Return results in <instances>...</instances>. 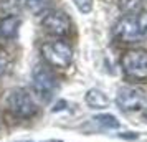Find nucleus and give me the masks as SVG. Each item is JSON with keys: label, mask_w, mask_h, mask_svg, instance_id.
Returning <instances> with one entry per match:
<instances>
[{"label": "nucleus", "mask_w": 147, "mask_h": 142, "mask_svg": "<svg viewBox=\"0 0 147 142\" xmlns=\"http://www.w3.org/2000/svg\"><path fill=\"white\" fill-rule=\"evenodd\" d=\"M121 66L127 79L134 83L147 81V50H129L121 58Z\"/></svg>", "instance_id": "f257e3e1"}, {"label": "nucleus", "mask_w": 147, "mask_h": 142, "mask_svg": "<svg viewBox=\"0 0 147 142\" xmlns=\"http://www.w3.org/2000/svg\"><path fill=\"white\" fill-rule=\"evenodd\" d=\"M41 56L55 68H68L73 61V50L69 43L63 40L47 41L41 45Z\"/></svg>", "instance_id": "f03ea898"}, {"label": "nucleus", "mask_w": 147, "mask_h": 142, "mask_svg": "<svg viewBox=\"0 0 147 142\" xmlns=\"http://www.w3.org/2000/svg\"><path fill=\"white\" fill-rule=\"evenodd\" d=\"M32 86H33V93L36 94V98H40L43 102L50 101L56 88V79L51 69L45 65H36L33 69V76H32Z\"/></svg>", "instance_id": "7ed1b4c3"}, {"label": "nucleus", "mask_w": 147, "mask_h": 142, "mask_svg": "<svg viewBox=\"0 0 147 142\" xmlns=\"http://www.w3.org/2000/svg\"><path fill=\"white\" fill-rule=\"evenodd\" d=\"M7 104H8V109L13 112L17 117H32V116L36 112V104H35L33 98L30 96L27 89H13L10 94H8V99H7Z\"/></svg>", "instance_id": "20e7f679"}, {"label": "nucleus", "mask_w": 147, "mask_h": 142, "mask_svg": "<svg viewBox=\"0 0 147 142\" xmlns=\"http://www.w3.org/2000/svg\"><path fill=\"white\" fill-rule=\"evenodd\" d=\"M41 27L45 28V32L53 36L63 38L69 33L71 22L68 18V15L61 10H48L41 18Z\"/></svg>", "instance_id": "39448f33"}, {"label": "nucleus", "mask_w": 147, "mask_h": 142, "mask_svg": "<svg viewBox=\"0 0 147 142\" xmlns=\"http://www.w3.org/2000/svg\"><path fill=\"white\" fill-rule=\"evenodd\" d=\"M116 102L122 111H137L144 106L146 98H144V93L140 89L132 88V86H124V88L117 89Z\"/></svg>", "instance_id": "423d86ee"}, {"label": "nucleus", "mask_w": 147, "mask_h": 142, "mask_svg": "<svg viewBox=\"0 0 147 142\" xmlns=\"http://www.w3.org/2000/svg\"><path fill=\"white\" fill-rule=\"evenodd\" d=\"M114 33L117 40L124 41V43H132V41L140 40L137 23H136V15H126L124 18H121L114 28Z\"/></svg>", "instance_id": "0eeeda50"}, {"label": "nucleus", "mask_w": 147, "mask_h": 142, "mask_svg": "<svg viewBox=\"0 0 147 142\" xmlns=\"http://www.w3.org/2000/svg\"><path fill=\"white\" fill-rule=\"evenodd\" d=\"M18 27H20V18L17 15H3L0 18V36L12 40L18 33Z\"/></svg>", "instance_id": "6e6552de"}, {"label": "nucleus", "mask_w": 147, "mask_h": 142, "mask_svg": "<svg viewBox=\"0 0 147 142\" xmlns=\"http://www.w3.org/2000/svg\"><path fill=\"white\" fill-rule=\"evenodd\" d=\"M86 102L94 109H104L109 106L107 96L102 91H99V89H89L86 94Z\"/></svg>", "instance_id": "1a4fd4ad"}, {"label": "nucleus", "mask_w": 147, "mask_h": 142, "mask_svg": "<svg viewBox=\"0 0 147 142\" xmlns=\"http://www.w3.org/2000/svg\"><path fill=\"white\" fill-rule=\"evenodd\" d=\"M144 0H119V8L126 15H137L142 10Z\"/></svg>", "instance_id": "9d476101"}, {"label": "nucleus", "mask_w": 147, "mask_h": 142, "mask_svg": "<svg viewBox=\"0 0 147 142\" xmlns=\"http://www.w3.org/2000/svg\"><path fill=\"white\" fill-rule=\"evenodd\" d=\"M12 68V56L3 46H0V76L10 71Z\"/></svg>", "instance_id": "9b49d317"}, {"label": "nucleus", "mask_w": 147, "mask_h": 142, "mask_svg": "<svg viewBox=\"0 0 147 142\" xmlns=\"http://www.w3.org/2000/svg\"><path fill=\"white\" fill-rule=\"evenodd\" d=\"M136 23H137L140 40L147 38V10H140L139 13L136 15Z\"/></svg>", "instance_id": "f8f14e48"}, {"label": "nucleus", "mask_w": 147, "mask_h": 142, "mask_svg": "<svg viewBox=\"0 0 147 142\" xmlns=\"http://www.w3.org/2000/svg\"><path fill=\"white\" fill-rule=\"evenodd\" d=\"M0 8L3 10V15H17L20 10V0H2Z\"/></svg>", "instance_id": "ddd939ff"}, {"label": "nucleus", "mask_w": 147, "mask_h": 142, "mask_svg": "<svg viewBox=\"0 0 147 142\" xmlns=\"http://www.w3.org/2000/svg\"><path fill=\"white\" fill-rule=\"evenodd\" d=\"M94 121L101 124V126H104V127H109V129H116L119 127V121L111 114H101V116H96L94 117Z\"/></svg>", "instance_id": "4468645a"}, {"label": "nucleus", "mask_w": 147, "mask_h": 142, "mask_svg": "<svg viewBox=\"0 0 147 142\" xmlns=\"http://www.w3.org/2000/svg\"><path fill=\"white\" fill-rule=\"evenodd\" d=\"M25 2L33 13H40L50 5V0H25Z\"/></svg>", "instance_id": "2eb2a0df"}, {"label": "nucleus", "mask_w": 147, "mask_h": 142, "mask_svg": "<svg viewBox=\"0 0 147 142\" xmlns=\"http://www.w3.org/2000/svg\"><path fill=\"white\" fill-rule=\"evenodd\" d=\"M73 2L81 13H89L93 8V0H73Z\"/></svg>", "instance_id": "dca6fc26"}, {"label": "nucleus", "mask_w": 147, "mask_h": 142, "mask_svg": "<svg viewBox=\"0 0 147 142\" xmlns=\"http://www.w3.org/2000/svg\"><path fill=\"white\" fill-rule=\"evenodd\" d=\"M45 142H61V141H55V139H51V141H45Z\"/></svg>", "instance_id": "f3484780"}, {"label": "nucleus", "mask_w": 147, "mask_h": 142, "mask_svg": "<svg viewBox=\"0 0 147 142\" xmlns=\"http://www.w3.org/2000/svg\"><path fill=\"white\" fill-rule=\"evenodd\" d=\"M23 142H28V141H23Z\"/></svg>", "instance_id": "a211bd4d"}, {"label": "nucleus", "mask_w": 147, "mask_h": 142, "mask_svg": "<svg viewBox=\"0 0 147 142\" xmlns=\"http://www.w3.org/2000/svg\"><path fill=\"white\" fill-rule=\"evenodd\" d=\"M146 116H147V112H146Z\"/></svg>", "instance_id": "6ab92c4d"}]
</instances>
